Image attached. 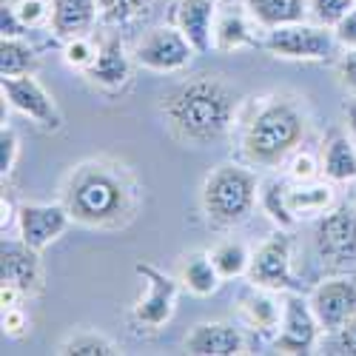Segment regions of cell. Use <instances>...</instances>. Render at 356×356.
<instances>
[{
    "mask_svg": "<svg viewBox=\"0 0 356 356\" xmlns=\"http://www.w3.org/2000/svg\"><path fill=\"white\" fill-rule=\"evenodd\" d=\"M186 350L194 356H234L243 353V337L228 322H200L186 337Z\"/></svg>",
    "mask_w": 356,
    "mask_h": 356,
    "instance_id": "16",
    "label": "cell"
},
{
    "mask_svg": "<svg viewBox=\"0 0 356 356\" xmlns=\"http://www.w3.org/2000/svg\"><path fill=\"white\" fill-rule=\"evenodd\" d=\"M3 88V97L9 100L12 108H17L20 114L32 117L35 123L46 126V129H57L60 126V111H57L51 95L32 77V74H17V77H3L0 80Z\"/></svg>",
    "mask_w": 356,
    "mask_h": 356,
    "instance_id": "11",
    "label": "cell"
},
{
    "mask_svg": "<svg viewBox=\"0 0 356 356\" xmlns=\"http://www.w3.org/2000/svg\"><path fill=\"white\" fill-rule=\"evenodd\" d=\"M35 63H38V57L32 46H26L17 38H3V43H0V77L32 74Z\"/></svg>",
    "mask_w": 356,
    "mask_h": 356,
    "instance_id": "24",
    "label": "cell"
},
{
    "mask_svg": "<svg viewBox=\"0 0 356 356\" xmlns=\"http://www.w3.org/2000/svg\"><path fill=\"white\" fill-rule=\"evenodd\" d=\"M285 186L280 180H268V183H262V191H259V200H262V209L271 214V220L282 228H293L296 217L291 214L288 209V200H285Z\"/></svg>",
    "mask_w": 356,
    "mask_h": 356,
    "instance_id": "27",
    "label": "cell"
},
{
    "mask_svg": "<svg viewBox=\"0 0 356 356\" xmlns=\"http://www.w3.org/2000/svg\"><path fill=\"white\" fill-rule=\"evenodd\" d=\"M100 46H95V40H88L86 35H77V38H69L66 43V63L74 66V69H88L95 63V57H97Z\"/></svg>",
    "mask_w": 356,
    "mask_h": 356,
    "instance_id": "31",
    "label": "cell"
},
{
    "mask_svg": "<svg viewBox=\"0 0 356 356\" xmlns=\"http://www.w3.org/2000/svg\"><path fill=\"white\" fill-rule=\"evenodd\" d=\"M334 35L345 49H356V6L334 26Z\"/></svg>",
    "mask_w": 356,
    "mask_h": 356,
    "instance_id": "34",
    "label": "cell"
},
{
    "mask_svg": "<svg viewBox=\"0 0 356 356\" xmlns=\"http://www.w3.org/2000/svg\"><path fill=\"white\" fill-rule=\"evenodd\" d=\"M248 15L265 26V29H277L285 23H300L305 20L311 3L308 0H243Z\"/></svg>",
    "mask_w": 356,
    "mask_h": 356,
    "instance_id": "19",
    "label": "cell"
},
{
    "mask_svg": "<svg viewBox=\"0 0 356 356\" xmlns=\"http://www.w3.org/2000/svg\"><path fill=\"white\" fill-rule=\"evenodd\" d=\"M60 353L63 356H111V353H117V348H114V342H108L100 334H80V337L63 342Z\"/></svg>",
    "mask_w": 356,
    "mask_h": 356,
    "instance_id": "28",
    "label": "cell"
},
{
    "mask_svg": "<svg viewBox=\"0 0 356 356\" xmlns=\"http://www.w3.org/2000/svg\"><path fill=\"white\" fill-rule=\"evenodd\" d=\"M220 271H217V265L211 259V254H202V251H194L186 257L183 262V282L191 293L197 296H209L220 288Z\"/></svg>",
    "mask_w": 356,
    "mask_h": 356,
    "instance_id": "20",
    "label": "cell"
},
{
    "mask_svg": "<svg viewBox=\"0 0 356 356\" xmlns=\"http://www.w3.org/2000/svg\"><path fill=\"white\" fill-rule=\"evenodd\" d=\"M325 177L334 183L356 180V148L348 137H334L325 148Z\"/></svg>",
    "mask_w": 356,
    "mask_h": 356,
    "instance_id": "21",
    "label": "cell"
},
{
    "mask_svg": "<svg viewBox=\"0 0 356 356\" xmlns=\"http://www.w3.org/2000/svg\"><path fill=\"white\" fill-rule=\"evenodd\" d=\"M17 134L12 129L0 131V174L9 177L15 171V160H17Z\"/></svg>",
    "mask_w": 356,
    "mask_h": 356,
    "instance_id": "33",
    "label": "cell"
},
{
    "mask_svg": "<svg viewBox=\"0 0 356 356\" xmlns=\"http://www.w3.org/2000/svg\"><path fill=\"white\" fill-rule=\"evenodd\" d=\"M257 177L234 163L217 165L202 186V209L214 225H234L248 217L257 202Z\"/></svg>",
    "mask_w": 356,
    "mask_h": 356,
    "instance_id": "4",
    "label": "cell"
},
{
    "mask_svg": "<svg viewBox=\"0 0 356 356\" xmlns=\"http://www.w3.org/2000/svg\"><path fill=\"white\" fill-rule=\"evenodd\" d=\"M314 243L322 262H331V265L353 262L356 259V209L339 205V209L325 214L316 222Z\"/></svg>",
    "mask_w": 356,
    "mask_h": 356,
    "instance_id": "8",
    "label": "cell"
},
{
    "mask_svg": "<svg viewBox=\"0 0 356 356\" xmlns=\"http://www.w3.org/2000/svg\"><path fill=\"white\" fill-rule=\"evenodd\" d=\"M23 20L17 17V12H15V6H6L3 3V9H0V32H3V38H20L23 35Z\"/></svg>",
    "mask_w": 356,
    "mask_h": 356,
    "instance_id": "35",
    "label": "cell"
},
{
    "mask_svg": "<svg viewBox=\"0 0 356 356\" xmlns=\"http://www.w3.org/2000/svg\"><path fill=\"white\" fill-rule=\"evenodd\" d=\"M211 259L217 265V271L222 280H231V277H243L248 274V265H251V254L243 243H220L214 251H211Z\"/></svg>",
    "mask_w": 356,
    "mask_h": 356,
    "instance_id": "25",
    "label": "cell"
},
{
    "mask_svg": "<svg viewBox=\"0 0 356 356\" xmlns=\"http://www.w3.org/2000/svg\"><path fill=\"white\" fill-rule=\"evenodd\" d=\"M339 77H342V83L350 88V92H356V49H348V54L342 57Z\"/></svg>",
    "mask_w": 356,
    "mask_h": 356,
    "instance_id": "37",
    "label": "cell"
},
{
    "mask_svg": "<svg viewBox=\"0 0 356 356\" xmlns=\"http://www.w3.org/2000/svg\"><path fill=\"white\" fill-rule=\"evenodd\" d=\"M302 129H305V120L296 111V106H291L288 100H274L257 111V117L245 131L243 148L254 163L271 165V163H280L300 143Z\"/></svg>",
    "mask_w": 356,
    "mask_h": 356,
    "instance_id": "3",
    "label": "cell"
},
{
    "mask_svg": "<svg viewBox=\"0 0 356 356\" xmlns=\"http://www.w3.org/2000/svg\"><path fill=\"white\" fill-rule=\"evenodd\" d=\"M163 117L171 131L186 143H214L220 140L236 108V92L220 77L202 74L174 86L163 95Z\"/></svg>",
    "mask_w": 356,
    "mask_h": 356,
    "instance_id": "1",
    "label": "cell"
},
{
    "mask_svg": "<svg viewBox=\"0 0 356 356\" xmlns=\"http://www.w3.org/2000/svg\"><path fill=\"white\" fill-rule=\"evenodd\" d=\"M353 200H356V180H353Z\"/></svg>",
    "mask_w": 356,
    "mask_h": 356,
    "instance_id": "41",
    "label": "cell"
},
{
    "mask_svg": "<svg viewBox=\"0 0 356 356\" xmlns=\"http://www.w3.org/2000/svg\"><path fill=\"white\" fill-rule=\"evenodd\" d=\"M134 271L145 280V296H140L134 305V322L143 325V328H160L174 314L177 280H171L168 274H163L148 262H137Z\"/></svg>",
    "mask_w": 356,
    "mask_h": 356,
    "instance_id": "9",
    "label": "cell"
},
{
    "mask_svg": "<svg viewBox=\"0 0 356 356\" xmlns=\"http://www.w3.org/2000/svg\"><path fill=\"white\" fill-rule=\"evenodd\" d=\"M97 0H51V32L63 40L86 35L97 20Z\"/></svg>",
    "mask_w": 356,
    "mask_h": 356,
    "instance_id": "18",
    "label": "cell"
},
{
    "mask_svg": "<svg viewBox=\"0 0 356 356\" xmlns=\"http://www.w3.org/2000/svg\"><path fill=\"white\" fill-rule=\"evenodd\" d=\"M194 46L188 43V38L174 26H163L148 32L137 51H134V60L143 69H152V72H180L191 63L194 57Z\"/></svg>",
    "mask_w": 356,
    "mask_h": 356,
    "instance_id": "7",
    "label": "cell"
},
{
    "mask_svg": "<svg viewBox=\"0 0 356 356\" xmlns=\"http://www.w3.org/2000/svg\"><path fill=\"white\" fill-rule=\"evenodd\" d=\"M337 43L339 40L328 26H311L305 20L268 29V38L262 40V46L271 54L285 57V60H328Z\"/></svg>",
    "mask_w": 356,
    "mask_h": 356,
    "instance_id": "5",
    "label": "cell"
},
{
    "mask_svg": "<svg viewBox=\"0 0 356 356\" xmlns=\"http://www.w3.org/2000/svg\"><path fill=\"white\" fill-rule=\"evenodd\" d=\"M291 174L296 177V180H311V177L316 174V163H314V157L311 154H300L293 160V168H291Z\"/></svg>",
    "mask_w": 356,
    "mask_h": 356,
    "instance_id": "38",
    "label": "cell"
},
{
    "mask_svg": "<svg viewBox=\"0 0 356 356\" xmlns=\"http://www.w3.org/2000/svg\"><path fill=\"white\" fill-rule=\"evenodd\" d=\"M23 325H26V319H23L20 305H9V308H3V328H6L9 334H20Z\"/></svg>",
    "mask_w": 356,
    "mask_h": 356,
    "instance_id": "39",
    "label": "cell"
},
{
    "mask_svg": "<svg viewBox=\"0 0 356 356\" xmlns=\"http://www.w3.org/2000/svg\"><path fill=\"white\" fill-rule=\"evenodd\" d=\"M100 3V17L106 23H114V26H123V23H131L134 17H140L148 6V0H97Z\"/></svg>",
    "mask_w": 356,
    "mask_h": 356,
    "instance_id": "29",
    "label": "cell"
},
{
    "mask_svg": "<svg viewBox=\"0 0 356 356\" xmlns=\"http://www.w3.org/2000/svg\"><path fill=\"white\" fill-rule=\"evenodd\" d=\"M319 334V319L311 308V300H302L296 291H288L285 305H282V322H280V337L277 350L282 353H311Z\"/></svg>",
    "mask_w": 356,
    "mask_h": 356,
    "instance_id": "10",
    "label": "cell"
},
{
    "mask_svg": "<svg viewBox=\"0 0 356 356\" xmlns=\"http://www.w3.org/2000/svg\"><path fill=\"white\" fill-rule=\"evenodd\" d=\"M248 280L257 288H268V291H300L302 288L291 271V236L288 234H274L271 240H265L257 248L248 265Z\"/></svg>",
    "mask_w": 356,
    "mask_h": 356,
    "instance_id": "6",
    "label": "cell"
},
{
    "mask_svg": "<svg viewBox=\"0 0 356 356\" xmlns=\"http://www.w3.org/2000/svg\"><path fill=\"white\" fill-rule=\"evenodd\" d=\"M66 209L86 225H108L129 209V186L123 174L103 163L80 165L66 188Z\"/></svg>",
    "mask_w": 356,
    "mask_h": 356,
    "instance_id": "2",
    "label": "cell"
},
{
    "mask_svg": "<svg viewBox=\"0 0 356 356\" xmlns=\"http://www.w3.org/2000/svg\"><path fill=\"white\" fill-rule=\"evenodd\" d=\"M356 0H311V15L316 17V23L334 29L350 9Z\"/></svg>",
    "mask_w": 356,
    "mask_h": 356,
    "instance_id": "30",
    "label": "cell"
},
{
    "mask_svg": "<svg viewBox=\"0 0 356 356\" xmlns=\"http://www.w3.org/2000/svg\"><path fill=\"white\" fill-rule=\"evenodd\" d=\"M248 43H254V40L248 35V26H245L243 15H236V12L222 15L220 23L214 26V46L222 51H231V49H240Z\"/></svg>",
    "mask_w": 356,
    "mask_h": 356,
    "instance_id": "26",
    "label": "cell"
},
{
    "mask_svg": "<svg viewBox=\"0 0 356 356\" xmlns=\"http://www.w3.org/2000/svg\"><path fill=\"white\" fill-rule=\"evenodd\" d=\"M177 29L188 38L197 54L211 51L214 46V17H217V3L214 0H177Z\"/></svg>",
    "mask_w": 356,
    "mask_h": 356,
    "instance_id": "15",
    "label": "cell"
},
{
    "mask_svg": "<svg viewBox=\"0 0 356 356\" xmlns=\"http://www.w3.org/2000/svg\"><path fill=\"white\" fill-rule=\"evenodd\" d=\"M311 308L319 319V328L339 331L342 325L356 314V282L348 277L325 280L311 293Z\"/></svg>",
    "mask_w": 356,
    "mask_h": 356,
    "instance_id": "12",
    "label": "cell"
},
{
    "mask_svg": "<svg viewBox=\"0 0 356 356\" xmlns=\"http://www.w3.org/2000/svg\"><path fill=\"white\" fill-rule=\"evenodd\" d=\"M0 274H3V285L17 288L20 293H38L43 282L40 271V251L12 240H3L0 248Z\"/></svg>",
    "mask_w": 356,
    "mask_h": 356,
    "instance_id": "14",
    "label": "cell"
},
{
    "mask_svg": "<svg viewBox=\"0 0 356 356\" xmlns=\"http://www.w3.org/2000/svg\"><path fill=\"white\" fill-rule=\"evenodd\" d=\"M243 316L254 331H262V334L280 328V305L274 302V296L262 291H254L243 300Z\"/></svg>",
    "mask_w": 356,
    "mask_h": 356,
    "instance_id": "23",
    "label": "cell"
},
{
    "mask_svg": "<svg viewBox=\"0 0 356 356\" xmlns=\"http://www.w3.org/2000/svg\"><path fill=\"white\" fill-rule=\"evenodd\" d=\"M285 200H288V209H291L293 217L322 214V211H328V205H331V188L328 186H319V183L296 186V188H288L285 191Z\"/></svg>",
    "mask_w": 356,
    "mask_h": 356,
    "instance_id": "22",
    "label": "cell"
},
{
    "mask_svg": "<svg viewBox=\"0 0 356 356\" xmlns=\"http://www.w3.org/2000/svg\"><path fill=\"white\" fill-rule=\"evenodd\" d=\"M86 77L103 86V88H120L131 77V63L126 57V49L117 38H108L100 43V51L95 57V63L86 69Z\"/></svg>",
    "mask_w": 356,
    "mask_h": 356,
    "instance_id": "17",
    "label": "cell"
},
{
    "mask_svg": "<svg viewBox=\"0 0 356 356\" xmlns=\"http://www.w3.org/2000/svg\"><path fill=\"white\" fill-rule=\"evenodd\" d=\"M345 117H348V129H350V134L356 137V100H350V103L345 106Z\"/></svg>",
    "mask_w": 356,
    "mask_h": 356,
    "instance_id": "40",
    "label": "cell"
},
{
    "mask_svg": "<svg viewBox=\"0 0 356 356\" xmlns=\"http://www.w3.org/2000/svg\"><path fill=\"white\" fill-rule=\"evenodd\" d=\"M337 348H339V353L356 356V314L337 331Z\"/></svg>",
    "mask_w": 356,
    "mask_h": 356,
    "instance_id": "36",
    "label": "cell"
},
{
    "mask_svg": "<svg viewBox=\"0 0 356 356\" xmlns=\"http://www.w3.org/2000/svg\"><path fill=\"white\" fill-rule=\"evenodd\" d=\"M15 12H17V17L23 20L26 29H35L43 20L51 17V0H17Z\"/></svg>",
    "mask_w": 356,
    "mask_h": 356,
    "instance_id": "32",
    "label": "cell"
},
{
    "mask_svg": "<svg viewBox=\"0 0 356 356\" xmlns=\"http://www.w3.org/2000/svg\"><path fill=\"white\" fill-rule=\"evenodd\" d=\"M72 211L66 205H23L17 211V228H20V240L26 245H32L38 251H43L46 245H51L57 236L69 228Z\"/></svg>",
    "mask_w": 356,
    "mask_h": 356,
    "instance_id": "13",
    "label": "cell"
}]
</instances>
